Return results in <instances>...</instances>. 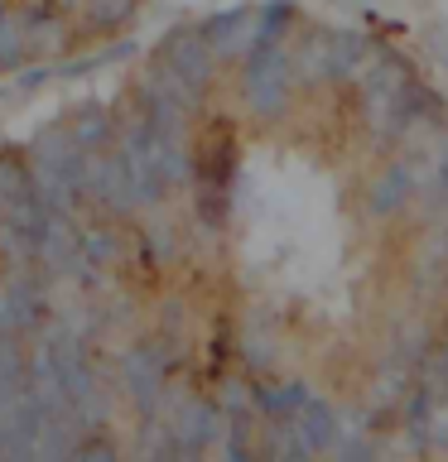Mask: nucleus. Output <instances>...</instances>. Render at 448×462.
<instances>
[{
    "mask_svg": "<svg viewBox=\"0 0 448 462\" xmlns=\"http://www.w3.org/2000/svg\"><path fill=\"white\" fill-rule=\"evenodd\" d=\"M78 245H82L87 274H92V284L101 289L116 270H121V260H126V231H121V217L92 212L87 222H78Z\"/></svg>",
    "mask_w": 448,
    "mask_h": 462,
    "instance_id": "obj_6",
    "label": "nucleus"
},
{
    "mask_svg": "<svg viewBox=\"0 0 448 462\" xmlns=\"http://www.w3.org/2000/svg\"><path fill=\"white\" fill-rule=\"evenodd\" d=\"M14 24H20V34H24L29 58L63 49V39H68V24H63V14H58L53 0H34V5L14 10Z\"/></svg>",
    "mask_w": 448,
    "mask_h": 462,
    "instance_id": "obj_8",
    "label": "nucleus"
},
{
    "mask_svg": "<svg viewBox=\"0 0 448 462\" xmlns=\"http://www.w3.org/2000/svg\"><path fill=\"white\" fill-rule=\"evenodd\" d=\"M241 356L251 361V366H275V352H266V342H256V337H246Z\"/></svg>",
    "mask_w": 448,
    "mask_h": 462,
    "instance_id": "obj_21",
    "label": "nucleus"
},
{
    "mask_svg": "<svg viewBox=\"0 0 448 462\" xmlns=\"http://www.w3.org/2000/svg\"><path fill=\"white\" fill-rule=\"evenodd\" d=\"M173 361H179V352H173L169 337H159V332L145 337V342L121 346L116 375H121V390H126V400L140 410V419H159V400H164V390H169Z\"/></svg>",
    "mask_w": 448,
    "mask_h": 462,
    "instance_id": "obj_1",
    "label": "nucleus"
},
{
    "mask_svg": "<svg viewBox=\"0 0 448 462\" xmlns=\"http://www.w3.org/2000/svg\"><path fill=\"white\" fill-rule=\"evenodd\" d=\"M82 208L92 212H107V217H130L140 212V198H135V183H130V169H126V154L111 144L101 150H87V173H82Z\"/></svg>",
    "mask_w": 448,
    "mask_h": 462,
    "instance_id": "obj_3",
    "label": "nucleus"
},
{
    "mask_svg": "<svg viewBox=\"0 0 448 462\" xmlns=\"http://www.w3.org/2000/svg\"><path fill=\"white\" fill-rule=\"evenodd\" d=\"M29 63V49H24V34L14 24V10L0 14V72H20Z\"/></svg>",
    "mask_w": 448,
    "mask_h": 462,
    "instance_id": "obj_18",
    "label": "nucleus"
},
{
    "mask_svg": "<svg viewBox=\"0 0 448 462\" xmlns=\"http://www.w3.org/2000/svg\"><path fill=\"white\" fill-rule=\"evenodd\" d=\"M241 101L256 121H280L294 101V63H289L285 43L275 49H246L241 53Z\"/></svg>",
    "mask_w": 448,
    "mask_h": 462,
    "instance_id": "obj_2",
    "label": "nucleus"
},
{
    "mask_svg": "<svg viewBox=\"0 0 448 462\" xmlns=\"http://www.w3.org/2000/svg\"><path fill=\"white\" fill-rule=\"evenodd\" d=\"M29 198H39L29 150H20V144H0V212L24 208Z\"/></svg>",
    "mask_w": 448,
    "mask_h": 462,
    "instance_id": "obj_10",
    "label": "nucleus"
},
{
    "mask_svg": "<svg viewBox=\"0 0 448 462\" xmlns=\"http://www.w3.org/2000/svg\"><path fill=\"white\" fill-rule=\"evenodd\" d=\"M20 385H29L24 346H20V337L0 332V390H20Z\"/></svg>",
    "mask_w": 448,
    "mask_h": 462,
    "instance_id": "obj_17",
    "label": "nucleus"
},
{
    "mask_svg": "<svg viewBox=\"0 0 448 462\" xmlns=\"http://www.w3.org/2000/svg\"><path fill=\"white\" fill-rule=\"evenodd\" d=\"M0 332H10V309H5V280H0Z\"/></svg>",
    "mask_w": 448,
    "mask_h": 462,
    "instance_id": "obj_23",
    "label": "nucleus"
},
{
    "mask_svg": "<svg viewBox=\"0 0 448 462\" xmlns=\"http://www.w3.org/2000/svg\"><path fill=\"white\" fill-rule=\"evenodd\" d=\"M82 14H87V29L111 34V29H121L135 14V0H82Z\"/></svg>",
    "mask_w": 448,
    "mask_h": 462,
    "instance_id": "obj_16",
    "label": "nucleus"
},
{
    "mask_svg": "<svg viewBox=\"0 0 448 462\" xmlns=\"http://www.w3.org/2000/svg\"><path fill=\"white\" fill-rule=\"evenodd\" d=\"M173 251H179V241H173V226H145L140 231V260L145 265H169Z\"/></svg>",
    "mask_w": 448,
    "mask_h": 462,
    "instance_id": "obj_19",
    "label": "nucleus"
},
{
    "mask_svg": "<svg viewBox=\"0 0 448 462\" xmlns=\"http://www.w3.org/2000/svg\"><path fill=\"white\" fill-rule=\"evenodd\" d=\"M289 429H294L303 457L332 453V448H338V439H342V419H338V410H332L328 400H318V395L303 400V410L289 419Z\"/></svg>",
    "mask_w": 448,
    "mask_h": 462,
    "instance_id": "obj_7",
    "label": "nucleus"
},
{
    "mask_svg": "<svg viewBox=\"0 0 448 462\" xmlns=\"http://www.w3.org/2000/svg\"><path fill=\"white\" fill-rule=\"evenodd\" d=\"M72 140L82 144V150H101V144H111L116 135V106H107V101H82L78 111L63 116Z\"/></svg>",
    "mask_w": 448,
    "mask_h": 462,
    "instance_id": "obj_13",
    "label": "nucleus"
},
{
    "mask_svg": "<svg viewBox=\"0 0 448 462\" xmlns=\"http://www.w3.org/2000/svg\"><path fill=\"white\" fill-rule=\"evenodd\" d=\"M367 58H371V49H367V39H361V34H352V29H342V34H328V82L357 78Z\"/></svg>",
    "mask_w": 448,
    "mask_h": 462,
    "instance_id": "obj_14",
    "label": "nucleus"
},
{
    "mask_svg": "<svg viewBox=\"0 0 448 462\" xmlns=\"http://www.w3.org/2000/svg\"><path fill=\"white\" fill-rule=\"evenodd\" d=\"M251 395H256L260 424H289L313 390H309V381H266V385H251Z\"/></svg>",
    "mask_w": 448,
    "mask_h": 462,
    "instance_id": "obj_11",
    "label": "nucleus"
},
{
    "mask_svg": "<svg viewBox=\"0 0 448 462\" xmlns=\"http://www.w3.org/2000/svg\"><path fill=\"white\" fill-rule=\"evenodd\" d=\"M332 453L347 457V462H352V457H376V453H381V443L367 439V433H347V439H338V448H332Z\"/></svg>",
    "mask_w": 448,
    "mask_h": 462,
    "instance_id": "obj_20",
    "label": "nucleus"
},
{
    "mask_svg": "<svg viewBox=\"0 0 448 462\" xmlns=\"http://www.w3.org/2000/svg\"><path fill=\"white\" fill-rule=\"evenodd\" d=\"M419 198V173H415V164L410 159H396L381 179L371 183V198H367V208L376 212V217H396V212H405L410 202Z\"/></svg>",
    "mask_w": 448,
    "mask_h": 462,
    "instance_id": "obj_9",
    "label": "nucleus"
},
{
    "mask_svg": "<svg viewBox=\"0 0 448 462\" xmlns=\"http://www.w3.org/2000/svg\"><path fill=\"white\" fill-rule=\"evenodd\" d=\"M251 20H256L251 5H231V10L208 14V20H202L198 29H202V39L212 43L217 58H231V53L246 49V39H251Z\"/></svg>",
    "mask_w": 448,
    "mask_h": 462,
    "instance_id": "obj_12",
    "label": "nucleus"
},
{
    "mask_svg": "<svg viewBox=\"0 0 448 462\" xmlns=\"http://www.w3.org/2000/svg\"><path fill=\"white\" fill-rule=\"evenodd\" d=\"M154 58H159V63H164L198 101L212 92V82H217V53H212V43L202 39L198 24H173L169 34L154 43Z\"/></svg>",
    "mask_w": 448,
    "mask_h": 462,
    "instance_id": "obj_4",
    "label": "nucleus"
},
{
    "mask_svg": "<svg viewBox=\"0 0 448 462\" xmlns=\"http://www.w3.org/2000/svg\"><path fill=\"white\" fill-rule=\"evenodd\" d=\"M289 24H294V5H260V14L251 20V39H246V49H275V43H285Z\"/></svg>",
    "mask_w": 448,
    "mask_h": 462,
    "instance_id": "obj_15",
    "label": "nucleus"
},
{
    "mask_svg": "<svg viewBox=\"0 0 448 462\" xmlns=\"http://www.w3.org/2000/svg\"><path fill=\"white\" fill-rule=\"evenodd\" d=\"M266 5H299V0H266Z\"/></svg>",
    "mask_w": 448,
    "mask_h": 462,
    "instance_id": "obj_24",
    "label": "nucleus"
},
{
    "mask_svg": "<svg viewBox=\"0 0 448 462\" xmlns=\"http://www.w3.org/2000/svg\"><path fill=\"white\" fill-rule=\"evenodd\" d=\"M5 10H10V5H5V0H0V14H5Z\"/></svg>",
    "mask_w": 448,
    "mask_h": 462,
    "instance_id": "obj_25",
    "label": "nucleus"
},
{
    "mask_svg": "<svg viewBox=\"0 0 448 462\" xmlns=\"http://www.w3.org/2000/svg\"><path fill=\"white\" fill-rule=\"evenodd\" d=\"M49 78H53V68H43V63H39V68H29L24 78L14 82V92H34V87H43V82H49Z\"/></svg>",
    "mask_w": 448,
    "mask_h": 462,
    "instance_id": "obj_22",
    "label": "nucleus"
},
{
    "mask_svg": "<svg viewBox=\"0 0 448 462\" xmlns=\"http://www.w3.org/2000/svg\"><path fill=\"white\" fill-rule=\"evenodd\" d=\"M169 433H173V457H202L212 453L217 439H222V404L188 395L173 404L169 414Z\"/></svg>",
    "mask_w": 448,
    "mask_h": 462,
    "instance_id": "obj_5",
    "label": "nucleus"
}]
</instances>
